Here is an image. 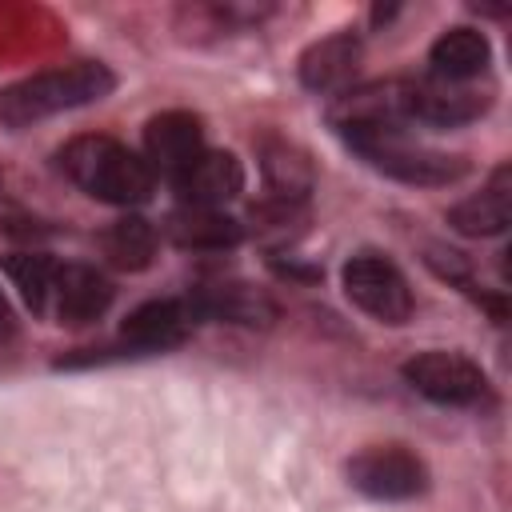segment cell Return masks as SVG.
I'll return each mask as SVG.
<instances>
[{
    "label": "cell",
    "mask_w": 512,
    "mask_h": 512,
    "mask_svg": "<svg viewBox=\"0 0 512 512\" xmlns=\"http://www.w3.org/2000/svg\"><path fill=\"white\" fill-rule=\"evenodd\" d=\"M12 328V308H8V300H4V292H0V336Z\"/></svg>",
    "instance_id": "obj_21"
},
{
    "label": "cell",
    "mask_w": 512,
    "mask_h": 512,
    "mask_svg": "<svg viewBox=\"0 0 512 512\" xmlns=\"http://www.w3.org/2000/svg\"><path fill=\"white\" fill-rule=\"evenodd\" d=\"M196 320V304L192 300H148L140 308H132L120 324V336L132 344V348H144V352H156V348H172L188 336Z\"/></svg>",
    "instance_id": "obj_12"
},
{
    "label": "cell",
    "mask_w": 512,
    "mask_h": 512,
    "mask_svg": "<svg viewBox=\"0 0 512 512\" xmlns=\"http://www.w3.org/2000/svg\"><path fill=\"white\" fill-rule=\"evenodd\" d=\"M112 88H116V76L100 60H80V64L48 68V72L24 76V80H16V84H8L0 92V120L8 128H24V124H36V120L56 116V112L96 104Z\"/></svg>",
    "instance_id": "obj_1"
},
{
    "label": "cell",
    "mask_w": 512,
    "mask_h": 512,
    "mask_svg": "<svg viewBox=\"0 0 512 512\" xmlns=\"http://www.w3.org/2000/svg\"><path fill=\"white\" fill-rule=\"evenodd\" d=\"M404 380L432 404H452V408H464V404H476L488 388L480 364H472L468 356L460 352H420L404 364Z\"/></svg>",
    "instance_id": "obj_7"
},
{
    "label": "cell",
    "mask_w": 512,
    "mask_h": 512,
    "mask_svg": "<svg viewBox=\"0 0 512 512\" xmlns=\"http://www.w3.org/2000/svg\"><path fill=\"white\" fill-rule=\"evenodd\" d=\"M260 168H264V180L268 188L280 196V200H300L312 192V160L288 144V140H268L260 148Z\"/></svg>",
    "instance_id": "obj_17"
},
{
    "label": "cell",
    "mask_w": 512,
    "mask_h": 512,
    "mask_svg": "<svg viewBox=\"0 0 512 512\" xmlns=\"http://www.w3.org/2000/svg\"><path fill=\"white\" fill-rule=\"evenodd\" d=\"M196 312H212V316H224L236 324H268L276 316V304L248 284H220L208 296H200Z\"/></svg>",
    "instance_id": "obj_20"
},
{
    "label": "cell",
    "mask_w": 512,
    "mask_h": 512,
    "mask_svg": "<svg viewBox=\"0 0 512 512\" xmlns=\"http://www.w3.org/2000/svg\"><path fill=\"white\" fill-rule=\"evenodd\" d=\"M512 220V192H508V168H500L492 176V184L480 196H468L460 204H452L448 224L460 236H496L504 232Z\"/></svg>",
    "instance_id": "obj_15"
},
{
    "label": "cell",
    "mask_w": 512,
    "mask_h": 512,
    "mask_svg": "<svg viewBox=\"0 0 512 512\" xmlns=\"http://www.w3.org/2000/svg\"><path fill=\"white\" fill-rule=\"evenodd\" d=\"M104 256L116 264V268H128V272H140L152 264L156 256V228L144 220V216H124L116 220L108 232H104Z\"/></svg>",
    "instance_id": "obj_19"
},
{
    "label": "cell",
    "mask_w": 512,
    "mask_h": 512,
    "mask_svg": "<svg viewBox=\"0 0 512 512\" xmlns=\"http://www.w3.org/2000/svg\"><path fill=\"white\" fill-rule=\"evenodd\" d=\"M112 304V284L104 272L92 264H60L56 288H52V308L60 324H88L100 320Z\"/></svg>",
    "instance_id": "obj_11"
},
{
    "label": "cell",
    "mask_w": 512,
    "mask_h": 512,
    "mask_svg": "<svg viewBox=\"0 0 512 512\" xmlns=\"http://www.w3.org/2000/svg\"><path fill=\"white\" fill-rule=\"evenodd\" d=\"M352 148L360 156H368L380 172H388V176H396L404 184L440 188V184H452V180H460L468 172V160L464 156H448V152H436L428 144H416L400 128L376 132V136H356Z\"/></svg>",
    "instance_id": "obj_3"
},
{
    "label": "cell",
    "mask_w": 512,
    "mask_h": 512,
    "mask_svg": "<svg viewBox=\"0 0 512 512\" xmlns=\"http://www.w3.org/2000/svg\"><path fill=\"white\" fill-rule=\"evenodd\" d=\"M60 168L64 176L84 188L88 196L104 200V204H144L156 188L152 168L144 164V156H136L132 148H124L112 136H76L60 148Z\"/></svg>",
    "instance_id": "obj_2"
},
{
    "label": "cell",
    "mask_w": 512,
    "mask_h": 512,
    "mask_svg": "<svg viewBox=\"0 0 512 512\" xmlns=\"http://www.w3.org/2000/svg\"><path fill=\"white\" fill-rule=\"evenodd\" d=\"M348 480L372 500H412L428 488V468L400 444H376L348 460Z\"/></svg>",
    "instance_id": "obj_5"
},
{
    "label": "cell",
    "mask_w": 512,
    "mask_h": 512,
    "mask_svg": "<svg viewBox=\"0 0 512 512\" xmlns=\"http://www.w3.org/2000/svg\"><path fill=\"white\" fill-rule=\"evenodd\" d=\"M344 292L380 324H404L412 316V288L404 272L380 252H360L344 264Z\"/></svg>",
    "instance_id": "obj_4"
},
{
    "label": "cell",
    "mask_w": 512,
    "mask_h": 512,
    "mask_svg": "<svg viewBox=\"0 0 512 512\" xmlns=\"http://www.w3.org/2000/svg\"><path fill=\"white\" fill-rule=\"evenodd\" d=\"M488 108V100L464 84H448V80H408V120L420 124H436V128H456L476 120Z\"/></svg>",
    "instance_id": "obj_9"
},
{
    "label": "cell",
    "mask_w": 512,
    "mask_h": 512,
    "mask_svg": "<svg viewBox=\"0 0 512 512\" xmlns=\"http://www.w3.org/2000/svg\"><path fill=\"white\" fill-rule=\"evenodd\" d=\"M164 236L176 244V248H192V252H224L232 244H240L244 228L224 216L220 208H176L168 220H164Z\"/></svg>",
    "instance_id": "obj_13"
},
{
    "label": "cell",
    "mask_w": 512,
    "mask_h": 512,
    "mask_svg": "<svg viewBox=\"0 0 512 512\" xmlns=\"http://www.w3.org/2000/svg\"><path fill=\"white\" fill-rule=\"evenodd\" d=\"M356 64H360V40L352 32H336V36H324L312 48H304L300 80L312 92H332V88H344L352 80Z\"/></svg>",
    "instance_id": "obj_14"
},
{
    "label": "cell",
    "mask_w": 512,
    "mask_h": 512,
    "mask_svg": "<svg viewBox=\"0 0 512 512\" xmlns=\"http://www.w3.org/2000/svg\"><path fill=\"white\" fill-rule=\"evenodd\" d=\"M432 72L436 80H448V84H464L472 76H480L492 60V48H488V36L476 32V28H448L436 44H432Z\"/></svg>",
    "instance_id": "obj_16"
},
{
    "label": "cell",
    "mask_w": 512,
    "mask_h": 512,
    "mask_svg": "<svg viewBox=\"0 0 512 512\" xmlns=\"http://www.w3.org/2000/svg\"><path fill=\"white\" fill-rule=\"evenodd\" d=\"M56 272H60V264L40 256V252H12V256H4V276L12 280V288L20 292V300L32 312H48L52 308Z\"/></svg>",
    "instance_id": "obj_18"
},
{
    "label": "cell",
    "mask_w": 512,
    "mask_h": 512,
    "mask_svg": "<svg viewBox=\"0 0 512 512\" xmlns=\"http://www.w3.org/2000/svg\"><path fill=\"white\" fill-rule=\"evenodd\" d=\"M172 188L180 192V200L188 208H220L232 196H240V188H244V164L232 152H208L204 148V156L192 168H184L172 180Z\"/></svg>",
    "instance_id": "obj_10"
},
{
    "label": "cell",
    "mask_w": 512,
    "mask_h": 512,
    "mask_svg": "<svg viewBox=\"0 0 512 512\" xmlns=\"http://www.w3.org/2000/svg\"><path fill=\"white\" fill-rule=\"evenodd\" d=\"M328 120L348 136H376V132H392L408 120V80H376V84H360L344 96H336V104L328 108Z\"/></svg>",
    "instance_id": "obj_6"
},
{
    "label": "cell",
    "mask_w": 512,
    "mask_h": 512,
    "mask_svg": "<svg viewBox=\"0 0 512 512\" xmlns=\"http://www.w3.org/2000/svg\"><path fill=\"white\" fill-rule=\"evenodd\" d=\"M204 156V128L192 112H160L144 128V164L152 176L176 180L184 168H192Z\"/></svg>",
    "instance_id": "obj_8"
}]
</instances>
